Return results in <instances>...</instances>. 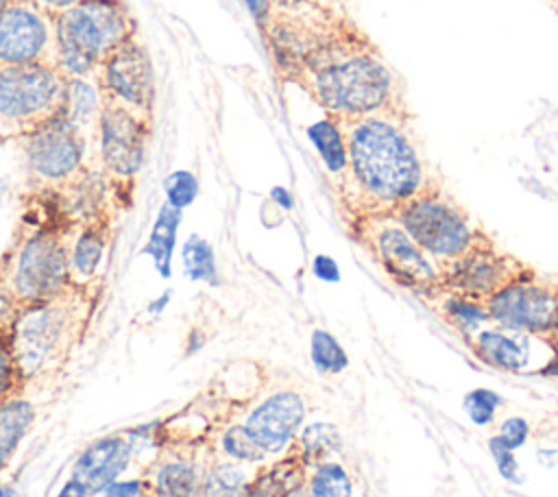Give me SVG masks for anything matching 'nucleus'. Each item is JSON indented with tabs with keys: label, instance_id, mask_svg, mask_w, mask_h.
<instances>
[{
	"label": "nucleus",
	"instance_id": "nucleus-48",
	"mask_svg": "<svg viewBox=\"0 0 558 497\" xmlns=\"http://www.w3.org/2000/svg\"><path fill=\"white\" fill-rule=\"evenodd\" d=\"M549 336H551V340H554V349L558 351V314H556V323H554V327H551Z\"/></svg>",
	"mask_w": 558,
	"mask_h": 497
},
{
	"label": "nucleus",
	"instance_id": "nucleus-13",
	"mask_svg": "<svg viewBox=\"0 0 558 497\" xmlns=\"http://www.w3.org/2000/svg\"><path fill=\"white\" fill-rule=\"evenodd\" d=\"M488 318L499 327L545 336L558 314V290L534 281L530 270L512 279L484 301Z\"/></svg>",
	"mask_w": 558,
	"mask_h": 497
},
{
	"label": "nucleus",
	"instance_id": "nucleus-14",
	"mask_svg": "<svg viewBox=\"0 0 558 497\" xmlns=\"http://www.w3.org/2000/svg\"><path fill=\"white\" fill-rule=\"evenodd\" d=\"M523 272L525 268L519 262L499 255L488 240H482L460 257L442 264L440 288L484 303L490 294Z\"/></svg>",
	"mask_w": 558,
	"mask_h": 497
},
{
	"label": "nucleus",
	"instance_id": "nucleus-50",
	"mask_svg": "<svg viewBox=\"0 0 558 497\" xmlns=\"http://www.w3.org/2000/svg\"><path fill=\"white\" fill-rule=\"evenodd\" d=\"M554 7H556V13H558V0H554Z\"/></svg>",
	"mask_w": 558,
	"mask_h": 497
},
{
	"label": "nucleus",
	"instance_id": "nucleus-6",
	"mask_svg": "<svg viewBox=\"0 0 558 497\" xmlns=\"http://www.w3.org/2000/svg\"><path fill=\"white\" fill-rule=\"evenodd\" d=\"M9 144L22 159L24 196H59L96 168L94 150L61 116Z\"/></svg>",
	"mask_w": 558,
	"mask_h": 497
},
{
	"label": "nucleus",
	"instance_id": "nucleus-28",
	"mask_svg": "<svg viewBox=\"0 0 558 497\" xmlns=\"http://www.w3.org/2000/svg\"><path fill=\"white\" fill-rule=\"evenodd\" d=\"M310 357L320 375H338L349 366V355L342 344L325 329H316L310 340Z\"/></svg>",
	"mask_w": 558,
	"mask_h": 497
},
{
	"label": "nucleus",
	"instance_id": "nucleus-11",
	"mask_svg": "<svg viewBox=\"0 0 558 497\" xmlns=\"http://www.w3.org/2000/svg\"><path fill=\"white\" fill-rule=\"evenodd\" d=\"M362 238L371 246L375 259L397 283L418 292L440 288V270L392 214L368 216L362 225Z\"/></svg>",
	"mask_w": 558,
	"mask_h": 497
},
{
	"label": "nucleus",
	"instance_id": "nucleus-49",
	"mask_svg": "<svg viewBox=\"0 0 558 497\" xmlns=\"http://www.w3.org/2000/svg\"><path fill=\"white\" fill-rule=\"evenodd\" d=\"M9 2H13V0H0V9H2V7H7Z\"/></svg>",
	"mask_w": 558,
	"mask_h": 497
},
{
	"label": "nucleus",
	"instance_id": "nucleus-12",
	"mask_svg": "<svg viewBox=\"0 0 558 497\" xmlns=\"http://www.w3.org/2000/svg\"><path fill=\"white\" fill-rule=\"evenodd\" d=\"M57 65L54 15L33 0H13L0 9V65Z\"/></svg>",
	"mask_w": 558,
	"mask_h": 497
},
{
	"label": "nucleus",
	"instance_id": "nucleus-7",
	"mask_svg": "<svg viewBox=\"0 0 558 497\" xmlns=\"http://www.w3.org/2000/svg\"><path fill=\"white\" fill-rule=\"evenodd\" d=\"M68 76L50 63L0 65V140L11 142L61 116Z\"/></svg>",
	"mask_w": 558,
	"mask_h": 497
},
{
	"label": "nucleus",
	"instance_id": "nucleus-34",
	"mask_svg": "<svg viewBox=\"0 0 558 497\" xmlns=\"http://www.w3.org/2000/svg\"><path fill=\"white\" fill-rule=\"evenodd\" d=\"M94 497H155V495H153V488H150L144 471H133V473H126V475L118 477L116 482L107 484Z\"/></svg>",
	"mask_w": 558,
	"mask_h": 497
},
{
	"label": "nucleus",
	"instance_id": "nucleus-4",
	"mask_svg": "<svg viewBox=\"0 0 558 497\" xmlns=\"http://www.w3.org/2000/svg\"><path fill=\"white\" fill-rule=\"evenodd\" d=\"M24 211L0 253V286L22 307L48 299L70 283V220L50 198L24 196Z\"/></svg>",
	"mask_w": 558,
	"mask_h": 497
},
{
	"label": "nucleus",
	"instance_id": "nucleus-43",
	"mask_svg": "<svg viewBox=\"0 0 558 497\" xmlns=\"http://www.w3.org/2000/svg\"><path fill=\"white\" fill-rule=\"evenodd\" d=\"M57 497H94L92 493H87L81 484H76L74 480H68L65 484H63V488L59 490V495Z\"/></svg>",
	"mask_w": 558,
	"mask_h": 497
},
{
	"label": "nucleus",
	"instance_id": "nucleus-18",
	"mask_svg": "<svg viewBox=\"0 0 558 497\" xmlns=\"http://www.w3.org/2000/svg\"><path fill=\"white\" fill-rule=\"evenodd\" d=\"M205 460L187 443L166 440L144 475L155 497H198Z\"/></svg>",
	"mask_w": 558,
	"mask_h": 497
},
{
	"label": "nucleus",
	"instance_id": "nucleus-15",
	"mask_svg": "<svg viewBox=\"0 0 558 497\" xmlns=\"http://www.w3.org/2000/svg\"><path fill=\"white\" fill-rule=\"evenodd\" d=\"M116 214H102L70 222L68 229V277L74 286L105 281V266L113 242Z\"/></svg>",
	"mask_w": 558,
	"mask_h": 497
},
{
	"label": "nucleus",
	"instance_id": "nucleus-41",
	"mask_svg": "<svg viewBox=\"0 0 558 497\" xmlns=\"http://www.w3.org/2000/svg\"><path fill=\"white\" fill-rule=\"evenodd\" d=\"M33 2L39 4L41 9H46L48 13L57 15V13H61V11H65V9H70V7H74V4H78V2H83V0H33Z\"/></svg>",
	"mask_w": 558,
	"mask_h": 497
},
{
	"label": "nucleus",
	"instance_id": "nucleus-38",
	"mask_svg": "<svg viewBox=\"0 0 558 497\" xmlns=\"http://www.w3.org/2000/svg\"><path fill=\"white\" fill-rule=\"evenodd\" d=\"M17 314H20V305L0 286V347H9V340H11Z\"/></svg>",
	"mask_w": 558,
	"mask_h": 497
},
{
	"label": "nucleus",
	"instance_id": "nucleus-23",
	"mask_svg": "<svg viewBox=\"0 0 558 497\" xmlns=\"http://www.w3.org/2000/svg\"><path fill=\"white\" fill-rule=\"evenodd\" d=\"M310 140L314 142L327 172L331 177H340V181H349V157H347V144L344 135L340 131V124L336 118L325 116V120L312 124L307 129Z\"/></svg>",
	"mask_w": 558,
	"mask_h": 497
},
{
	"label": "nucleus",
	"instance_id": "nucleus-8",
	"mask_svg": "<svg viewBox=\"0 0 558 497\" xmlns=\"http://www.w3.org/2000/svg\"><path fill=\"white\" fill-rule=\"evenodd\" d=\"M153 126L144 124L122 107L102 100L96 129V168L105 177L118 211L133 205L137 174L144 166Z\"/></svg>",
	"mask_w": 558,
	"mask_h": 497
},
{
	"label": "nucleus",
	"instance_id": "nucleus-21",
	"mask_svg": "<svg viewBox=\"0 0 558 497\" xmlns=\"http://www.w3.org/2000/svg\"><path fill=\"white\" fill-rule=\"evenodd\" d=\"M100 111H102V94L96 83V76L92 74V76L68 78L61 118L89 144L92 150L96 144Z\"/></svg>",
	"mask_w": 558,
	"mask_h": 497
},
{
	"label": "nucleus",
	"instance_id": "nucleus-35",
	"mask_svg": "<svg viewBox=\"0 0 558 497\" xmlns=\"http://www.w3.org/2000/svg\"><path fill=\"white\" fill-rule=\"evenodd\" d=\"M488 451L495 460V466L499 471V475L508 482H521V471H519V462L514 458V451L508 449L497 436H493L488 440Z\"/></svg>",
	"mask_w": 558,
	"mask_h": 497
},
{
	"label": "nucleus",
	"instance_id": "nucleus-44",
	"mask_svg": "<svg viewBox=\"0 0 558 497\" xmlns=\"http://www.w3.org/2000/svg\"><path fill=\"white\" fill-rule=\"evenodd\" d=\"M272 9H303V7H323L316 0H270Z\"/></svg>",
	"mask_w": 558,
	"mask_h": 497
},
{
	"label": "nucleus",
	"instance_id": "nucleus-9",
	"mask_svg": "<svg viewBox=\"0 0 558 497\" xmlns=\"http://www.w3.org/2000/svg\"><path fill=\"white\" fill-rule=\"evenodd\" d=\"M408 235L442 264L460 257L477 242L486 240L466 218V214L438 190H423L392 211Z\"/></svg>",
	"mask_w": 558,
	"mask_h": 497
},
{
	"label": "nucleus",
	"instance_id": "nucleus-16",
	"mask_svg": "<svg viewBox=\"0 0 558 497\" xmlns=\"http://www.w3.org/2000/svg\"><path fill=\"white\" fill-rule=\"evenodd\" d=\"M305 419V401L292 390H279L259 401L244 419V427L255 443L270 453L283 451L301 429Z\"/></svg>",
	"mask_w": 558,
	"mask_h": 497
},
{
	"label": "nucleus",
	"instance_id": "nucleus-5",
	"mask_svg": "<svg viewBox=\"0 0 558 497\" xmlns=\"http://www.w3.org/2000/svg\"><path fill=\"white\" fill-rule=\"evenodd\" d=\"M57 68L68 76H92L124 41L140 35L124 0H83L54 15Z\"/></svg>",
	"mask_w": 558,
	"mask_h": 497
},
{
	"label": "nucleus",
	"instance_id": "nucleus-17",
	"mask_svg": "<svg viewBox=\"0 0 558 497\" xmlns=\"http://www.w3.org/2000/svg\"><path fill=\"white\" fill-rule=\"evenodd\" d=\"M133 471H144V469H140L133 462L129 440L120 429L85 445L72 464L70 480L81 484L87 493L96 495L107 484Z\"/></svg>",
	"mask_w": 558,
	"mask_h": 497
},
{
	"label": "nucleus",
	"instance_id": "nucleus-2",
	"mask_svg": "<svg viewBox=\"0 0 558 497\" xmlns=\"http://www.w3.org/2000/svg\"><path fill=\"white\" fill-rule=\"evenodd\" d=\"M408 111H375L338 120L347 144L349 181L357 196L388 214L429 187L410 133Z\"/></svg>",
	"mask_w": 558,
	"mask_h": 497
},
{
	"label": "nucleus",
	"instance_id": "nucleus-32",
	"mask_svg": "<svg viewBox=\"0 0 558 497\" xmlns=\"http://www.w3.org/2000/svg\"><path fill=\"white\" fill-rule=\"evenodd\" d=\"M299 477V473L290 471L281 473L279 466L275 469H266L255 473V477L248 484L246 497H283L286 488L290 486V482H294Z\"/></svg>",
	"mask_w": 558,
	"mask_h": 497
},
{
	"label": "nucleus",
	"instance_id": "nucleus-36",
	"mask_svg": "<svg viewBox=\"0 0 558 497\" xmlns=\"http://www.w3.org/2000/svg\"><path fill=\"white\" fill-rule=\"evenodd\" d=\"M497 438L512 451L523 447L530 438V423L523 416H510L501 423Z\"/></svg>",
	"mask_w": 558,
	"mask_h": 497
},
{
	"label": "nucleus",
	"instance_id": "nucleus-25",
	"mask_svg": "<svg viewBox=\"0 0 558 497\" xmlns=\"http://www.w3.org/2000/svg\"><path fill=\"white\" fill-rule=\"evenodd\" d=\"M222 458H229L233 462L242 464H259L266 460V451L255 443V438L248 434V429L242 423L227 425L220 434L216 445L211 447Z\"/></svg>",
	"mask_w": 558,
	"mask_h": 497
},
{
	"label": "nucleus",
	"instance_id": "nucleus-33",
	"mask_svg": "<svg viewBox=\"0 0 558 497\" xmlns=\"http://www.w3.org/2000/svg\"><path fill=\"white\" fill-rule=\"evenodd\" d=\"M198 194V181L187 170H177L166 179V196L168 205L174 209L187 207Z\"/></svg>",
	"mask_w": 558,
	"mask_h": 497
},
{
	"label": "nucleus",
	"instance_id": "nucleus-19",
	"mask_svg": "<svg viewBox=\"0 0 558 497\" xmlns=\"http://www.w3.org/2000/svg\"><path fill=\"white\" fill-rule=\"evenodd\" d=\"M532 340H534V334L497 325L495 329L477 331L473 336V349L482 362L495 368L523 373L534 368Z\"/></svg>",
	"mask_w": 558,
	"mask_h": 497
},
{
	"label": "nucleus",
	"instance_id": "nucleus-22",
	"mask_svg": "<svg viewBox=\"0 0 558 497\" xmlns=\"http://www.w3.org/2000/svg\"><path fill=\"white\" fill-rule=\"evenodd\" d=\"M248 466L251 464L233 462L209 449L203 466L198 497H246L248 484L255 477Z\"/></svg>",
	"mask_w": 558,
	"mask_h": 497
},
{
	"label": "nucleus",
	"instance_id": "nucleus-39",
	"mask_svg": "<svg viewBox=\"0 0 558 497\" xmlns=\"http://www.w3.org/2000/svg\"><path fill=\"white\" fill-rule=\"evenodd\" d=\"M314 275L318 277V279H323V281H338V277H340V272H338V266H336V262L329 257V255H318L316 259H314Z\"/></svg>",
	"mask_w": 558,
	"mask_h": 497
},
{
	"label": "nucleus",
	"instance_id": "nucleus-20",
	"mask_svg": "<svg viewBox=\"0 0 558 497\" xmlns=\"http://www.w3.org/2000/svg\"><path fill=\"white\" fill-rule=\"evenodd\" d=\"M39 414L37 399L31 395V381L0 403V469H7L20 445L35 427Z\"/></svg>",
	"mask_w": 558,
	"mask_h": 497
},
{
	"label": "nucleus",
	"instance_id": "nucleus-3",
	"mask_svg": "<svg viewBox=\"0 0 558 497\" xmlns=\"http://www.w3.org/2000/svg\"><path fill=\"white\" fill-rule=\"evenodd\" d=\"M102 283H68L57 294L22 305L9 340V353L24 384L57 375L83 344Z\"/></svg>",
	"mask_w": 558,
	"mask_h": 497
},
{
	"label": "nucleus",
	"instance_id": "nucleus-24",
	"mask_svg": "<svg viewBox=\"0 0 558 497\" xmlns=\"http://www.w3.org/2000/svg\"><path fill=\"white\" fill-rule=\"evenodd\" d=\"M179 220H181V209H174L166 203L157 214L148 244L144 248V253H148L153 257L155 268L163 277H168V272H170V259H172V251H174V242H177Z\"/></svg>",
	"mask_w": 558,
	"mask_h": 497
},
{
	"label": "nucleus",
	"instance_id": "nucleus-27",
	"mask_svg": "<svg viewBox=\"0 0 558 497\" xmlns=\"http://www.w3.org/2000/svg\"><path fill=\"white\" fill-rule=\"evenodd\" d=\"M307 497H353V482L340 462H318L305 484Z\"/></svg>",
	"mask_w": 558,
	"mask_h": 497
},
{
	"label": "nucleus",
	"instance_id": "nucleus-26",
	"mask_svg": "<svg viewBox=\"0 0 558 497\" xmlns=\"http://www.w3.org/2000/svg\"><path fill=\"white\" fill-rule=\"evenodd\" d=\"M340 434L336 425L331 423H310L301 427L299 440H296V451L301 456V462L305 464H318L325 462V458L333 451L340 449Z\"/></svg>",
	"mask_w": 558,
	"mask_h": 497
},
{
	"label": "nucleus",
	"instance_id": "nucleus-1",
	"mask_svg": "<svg viewBox=\"0 0 558 497\" xmlns=\"http://www.w3.org/2000/svg\"><path fill=\"white\" fill-rule=\"evenodd\" d=\"M283 76L336 120L408 111L399 76L377 46L347 17H338Z\"/></svg>",
	"mask_w": 558,
	"mask_h": 497
},
{
	"label": "nucleus",
	"instance_id": "nucleus-45",
	"mask_svg": "<svg viewBox=\"0 0 558 497\" xmlns=\"http://www.w3.org/2000/svg\"><path fill=\"white\" fill-rule=\"evenodd\" d=\"M536 460H538L543 466H554V464L558 462V449H538Z\"/></svg>",
	"mask_w": 558,
	"mask_h": 497
},
{
	"label": "nucleus",
	"instance_id": "nucleus-29",
	"mask_svg": "<svg viewBox=\"0 0 558 497\" xmlns=\"http://www.w3.org/2000/svg\"><path fill=\"white\" fill-rule=\"evenodd\" d=\"M183 268L192 281H207V283L218 281L214 251L209 242L203 240L201 235H190L187 242L183 244Z\"/></svg>",
	"mask_w": 558,
	"mask_h": 497
},
{
	"label": "nucleus",
	"instance_id": "nucleus-37",
	"mask_svg": "<svg viewBox=\"0 0 558 497\" xmlns=\"http://www.w3.org/2000/svg\"><path fill=\"white\" fill-rule=\"evenodd\" d=\"M24 386L13 357L9 353V347H0V403L11 397L15 390H20Z\"/></svg>",
	"mask_w": 558,
	"mask_h": 497
},
{
	"label": "nucleus",
	"instance_id": "nucleus-30",
	"mask_svg": "<svg viewBox=\"0 0 558 497\" xmlns=\"http://www.w3.org/2000/svg\"><path fill=\"white\" fill-rule=\"evenodd\" d=\"M442 310L449 316V320L458 325L462 331H477L482 323L490 320L482 301H473L460 294H449L442 303Z\"/></svg>",
	"mask_w": 558,
	"mask_h": 497
},
{
	"label": "nucleus",
	"instance_id": "nucleus-47",
	"mask_svg": "<svg viewBox=\"0 0 558 497\" xmlns=\"http://www.w3.org/2000/svg\"><path fill=\"white\" fill-rule=\"evenodd\" d=\"M543 375H551V377H558V355H554L543 368H541Z\"/></svg>",
	"mask_w": 558,
	"mask_h": 497
},
{
	"label": "nucleus",
	"instance_id": "nucleus-10",
	"mask_svg": "<svg viewBox=\"0 0 558 497\" xmlns=\"http://www.w3.org/2000/svg\"><path fill=\"white\" fill-rule=\"evenodd\" d=\"M94 76L102 100L122 107L148 126L155 124V76L140 35L116 48L96 68Z\"/></svg>",
	"mask_w": 558,
	"mask_h": 497
},
{
	"label": "nucleus",
	"instance_id": "nucleus-42",
	"mask_svg": "<svg viewBox=\"0 0 558 497\" xmlns=\"http://www.w3.org/2000/svg\"><path fill=\"white\" fill-rule=\"evenodd\" d=\"M0 497H20L17 486L13 477L7 473V469H0Z\"/></svg>",
	"mask_w": 558,
	"mask_h": 497
},
{
	"label": "nucleus",
	"instance_id": "nucleus-40",
	"mask_svg": "<svg viewBox=\"0 0 558 497\" xmlns=\"http://www.w3.org/2000/svg\"><path fill=\"white\" fill-rule=\"evenodd\" d=\"M244 2H246V7L251 9V13L255 15L257 24L264 26L266 20H268V15H270V9H272L270 0H244Z\"/></svg>",
	"mask_w": 558,
	"mask_h": 497
},
{
	"label": "nucleus",
	"instance_id": "nucleus-31",
	"mask_svg": "<svg viewBox=\"0 0 558 497\" xmlns=\"http://www.w3.org/2000/svg\"><path fill=\"white\" fill-rule=\"evenodd\" d=\"M499 405H501V397L490 388H473L464 397V410L469 419L480 427L495 421V412Z\"/></svg>",
	"mask_w": 558,
	"mask_h": 497
},
{
	"label": "nucleus",
	"instance_id": "nucleus-46",
	"mask_svg": "<svg viewBox=\"0 0 558 497\" xmlns=\"http://www.w3.org/2000/svg\"><path fill=\"white\" fill-rule=\"evenodd\" d=\"M272 198H275L281 207H286V209L292 207V196H290L283 187H275V190H272Z\"/></svg>",
	"mask_w": 558,
	"mask_h": 497
}]
</instances>
